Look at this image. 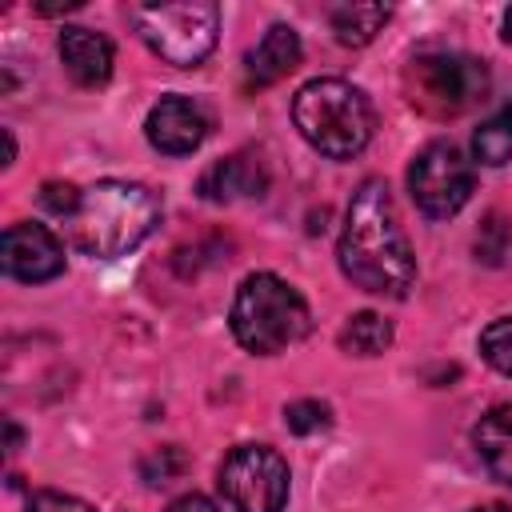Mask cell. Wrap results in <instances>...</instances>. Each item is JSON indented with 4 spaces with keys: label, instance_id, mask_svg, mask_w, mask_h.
Instances as JSON below:
<instances>
[{
    "label": "cell",
    "instance_id": "6da1fadb",
    "mask_svg": "<svg viewBox=\"0 0 512 512\" xmlns=\"http://www.w3.org/2000/svg\"><path fill=\"white\" fill-rule=\"evenodd\" d=\"M336 260H340V272L372 296L400 300L416 284V256L400 228V216H396V204L384 180L368 176L352 192L348 212H344V232L336 244Z\"/></svg>",
    "mask_w": 512,
    "mask_h": 512
},
{
    "label": "cell",
    "instance_id": "7a4b0ae2",
    "mask_svg": "<svg viewBox=\"0 0 512 512\" xmlns=\"http://www.w3.org/2000/svg\"><path fill=\"white\" fill-rule=\"evenodd\" d=\"M164 216L160 196L136 180H100L80 192L76 212L68 216L72 244L84 256H124L132 252Z\"/></svg>",
    "mask_w": 512,
    "mask_h": 512
},
{
    "label": "cell",
    "instance_id": "3957f363",
    "mask_svg": "<svg viewBox=\"0 0 512 512\" xmlns=\"http://www.w3.org/2000/svg\"><path fill=\"white\" fill-rule=\"evenodd\" d=\"M292 120H296L300 136L328 160L360 156L372 140V128H376L368 96L340 76L308 80L292 96Z\"/></svg>",
    "mask_w": 512,
    "mask_h": 512
},
{
    "label": "cell",
    "instance_id": "277c9868",
    "mask_svg": "<svg viewBox=\"0 0 512 512\" xmlns=\"http://www.w3.org/2000/svg\"><path fill=\"white\" fill-rule=\"evenodd\" d=\"M232 336L256 352V356H276L288 344H296L308 332V304L304 296L280 280L276 272H252L236 288L232 300Z\"/></svg>",
    "mask_w": 512,
    "mask_h": 512
},
{
    "label": "cell",
    "instance_id": "5b68a950",
    "mask_svg": "<svg viewBox=\"0 0 512 512\" xmlns=\"http://www.w3.org/2000/svg\"><path fill=\"white\" fill-rule=\"evenodd\" d=\"M132 28L140 40L168 64L176 68H196L208 60L216 48L220 32V8L212 0H192V4H136L128 8Z\"/></svg>",
    "mask_w": 512,
    "mask_h": 512
},
{
    "label": "cell",
    "instance_id": "8992f818",
    "mask_svg": "<svg viewBox=\"0 0 512 512\" xmlns=\"http://www.w3.org/2000/svg\"><path fill=\"white\" fill-rule=\"evenodd\" d=\"M412 108L428 116H460L488 96V68L464 52H424L404 72Z\"/></svg>",
    "mask_w": 512,
    "mask_h": 512
},
{
    "label": "cell",
    "instance_id": "52a82bcc",
    "mask_svg": "<svg viewBox=\"0 0 512 512\" xmlns=\"http://www.w3.org/2000/svg\"><path fill=\"white\" fill-rule=\"evenodd\" d=\"M216 484L236 512H284L288 504V464L268 444L232 448L220 464Z\"/></svg>",
    "mask_w": 512,
    "mask_h": 512
},
{
    "label": "cell",
    "instance_id": "ba28073f",
    "mask_svg": "<svg viewBox=\"0 0 512 512\" xmlns=\"http://www.w3.org/2000/svg\"><path fill=\"white\" fill-rule=\"evenodd\" d=\"M472 164L464 160V152L448 140H436L428 148L416 152V160L408 164V192L416 200V208L432 220H448L456 216L468 196H472Z\"/></svg>",
    "mask_w": 512,
    "mask_h": 512
},
{
    "label": "cell",
    "instance_id": "9c48e42d",
    "mask_svg": "<svg viewBox=\"0 0 512 512\" xmlns=\"http://www.w3.org/2000/svg\"><path fill=\"white\" fill-rule=\"evenodd\" d=\"M4 272L24 284H40L64 272V244L52 228L36 220H16L4 228Z\"/></svg>",
    "mask_w": 512,
    "mask_h": 512
},
{
    "label": "cell",
    "instance_id": "30bf717a",
    "mask_svg": "<svg viewBox=\"0 0 512 512\" xmlns=\"http://www.w3.org/2000/svg\"><path fill=\"white\" fill-rule=\"evenodd\" d=\"M212 120L192 96H160L144 120V136L164 156H188L204 144Z\"/></svg>",
    "mask_w": 512,
    "mask_h": 512
},
{
    "label": "cell",
    "instance_id": "8fae6325",
    "mask_svg": "<svg viewBox=\"0 0 512 512\" xmlns=\"http://www.w3.org/2000/svg\"><path fill=\"white\" fill-rule=\"evenodd\" d=\"M264 188H268V172H264L260 156H252V152H232L200 176V196L212 204L252 200V196H264Z\"/></svg>",
    "mask_w": 512,
    "mask_h": 512
},
{
    "label": "cell",
    "instance_id": "7c38bea8",
    "mask_svg": "<svg viewBox=\"0 0 512 512\" xmlns=\"http://www.w3.org/2000/svg\"><path fill=\"white\" fill-rule=\"evenodd\" d=\"M60 64L80 88H100L112 76V40L92 28H64L60 32Z\"/></svg>",
    "mask_w": 512,
    "mask_h": 512
},
{
    "label": "cell",
    "instance_id": "4fadbf2b",
    "mask_svg": "<svg viewBox=\"0 0 512 512\" xmlns=\"http://www.w3.org/2000/svg\"><path fill=\"white\" fill-rule=\"evenodd\" d=\"M304 48H300V36L288 28V24H272L260 44L248 52L244 60V72H248V88H268L276 80H284L296 64H300Z\"/></svg>",
    "mask_w": 512,
    "mask_h": 512
},
{
    "label": "cell",
    "instance_id": "5bb4252c",
    "mask_svg": "<svg viewBox=\"0 0 512 512\" xmlns=\"http://www.w3.org/2000/svg\"><path fill=\"white\" fill-rule=\"evenodd\" d=\"M472 444L492 480L512 488V404H496L472 428Z\"/></svg>",
    "mask_w": 512,
    "mask_h": 512
},
{
    "label": "cell",
    "instance_id": "9a60e30c",
    "mask_svg": "<svg viewBox=\"0 0 512 512\" xmlns=\"http://www.w3.org/2000/svg\"><path fill=\"white\" fill-rule=\"evenodd\" d=\"M388 8L384 4H344L332 12V32L344 48H364L384 24H388Z\"/></svg>",
    "mask_w": 512,
    "mask_h": 512
},
{
    "label": "cell",
    "instance_id": "2e32d148",
    "mask_svg": "<svg viewBox=\"0 0 512 512\" xmlns=\"http://www.w3.org/2000/svg\"><path fill=\"white\" fill-rule=\"evenodd\" d=\"M392 344V324L380 312H356L340 328V348L352 356H380Z\"/></svg>",
    "mask_w": 512,
    "mask_h": 512
},
{
    "label": "cell",
    "instance_id": "e0dca14e",
    "mask_svg": "<svg viewBox=\"0 0 512 512\" xmlns=\"http://www.w3.org/2000/svg\"><path fill=\"white\" fill-rule=\"evenodd\" d=\"M472 152L480 164H504L512 156V104L500 108L492 120H484L476 132H472Z\"/></svg>",
    "mask_w": 512,
    "mask_h": 512
},
{
    "label": "cell",
    "instance_id": "ac0fdd59",
    "mask_svg": "<svg viewBox=\"0 0 512 512\" xmlns=\"http://www.w3.org/2000/svg\"><path fill=\"white\" fill-rule=\"evenodd\" d=\"M480 356H484L496 372L512 376V316H500V320H492V324L480 332Z\"/></svg>",
    "mask_w": 512,
    "mask_h": 512
},
{
    "label": "cell",
    "instance_id": "d6986e66",
    "mask_svg": "<svg viewBox=\"0 0 512 512\" xmlns=\"http://www.w3.org/2000/svg\"><path fill=\"white\" fill-rule=\"evenodd\" d=\"M184 468H188V456L176 444H164V448H156V452H148L140 460V476L148 484H172V480L184 476Z\"/></svg>",
    "mask_w": 512,
    "mask_h": 512
},
{
    "label": "cell",
    "instance_id": "ffe728a7",
    "mask_svg": "<svg viewBox=\"0 0 512 512\" xmlns=\"http://www.w3.org/2000/svg\"><path fill=\"white\" fill-rule=\"evenodd\" d=\"M284 424L296 436H312V432L328 428L332 416H328V404H320V400H296V404L284 408Z\"/></svg>",
    "mask_w": 512,
    "mask_h": 512
},
{
    "label": "cell",
    "instance_id": "44dd1931",
    "mask_svg": "<svg viewBox=\"0 0 512 512\" xmlns=\"http://www.w3.org/2000/svg\"><path fill=\"white\" fill-rule=\"evenodd\" d=\"M508 252V224L500 212H488V220L480 224V236H476V256L484 264H500Z\"/></svg>",
    "mask_w": 512,
    "mask_h": 512
},
{
    "label": "cell",
    "instance_id": "7402d4cb",
    "mask_svg": "<svg viewBox=\"0 0 512 512\" xmlns=\"http://www.w3.org/2000/svg\"><path fill=\"white\" fill-rule=\"evenodd\" d=\"M40 204L48 208V212H56V216H72L76 212V204H80V188L76 184H60V180H48L44 188H40Z\"/></svg>",
    "mask_w": 512,
    "mask_h": 512
},
{
    "label": "cell",
    "instance_id": "603a6c76",
    "mask_svg": "<svg viewBox=\"0 0 512 512\" xmlns=\"http://www.w3.org/2000/svg\"><path fill=\"white\" fill-rule=\"evenodd\" d=\"M28 512H96V508H92V504H84L80 496H68V492L44 488V492H32Z\"/></svg>",
    "mask_w": 512,
    "mask_h": 512
},
{
    "label": "cell",
    "instance_id": "cb8c5ba5",
    "mask_svg": "<svg viewBox=\"0 0 512 512\" xmlns=\"http://www.w3.org/2000/svg\"><path fill=\"white\" fill-rule=\"evenodd\" d=\"M164 512H220V508H216L208 496H200V492H184V496H176Z\"/></svg>",
    "mask_w": 512,
    "mask_h": 512
},
{
    "label": "cell",
    "instance_id": "d4e9b609",
    "mask_svg": "<svg viewBox=\"0 0 512 512\" xmlns=\"http://www.w3.org/2000/svg\"><path fill=\"white\" fill-rule=\"evenodd\" d=\"M16 444H20V428L8 424V452H16Z\"/></svg>",
    "mask_w": 512,
    "mask_h": 512
},
{
    "label": "cell",
    "instance_id": "484cf974",
    "mask_svg": "<svg viewBox=\"0 0 512 512\" xmlns=\"http://www.w3.org/2000/svg\"><path fill=\"white\" fill-rule=\"evenodd\" d=\"M504 40H508V44H512V8H508V12H504Z\"/></svg>",
    "mask_w": 512,
    "mask_h": 512
},
{
    "label": "cell",
    "instance_id": "4316f807",
    "mask_svg": "<svg viewBox=\"0 0 512 512\" xmlns=\"http://www.w3.org/2000/svg\"><path fill=\"white\" fill-rule=\"evenodd\" d=\"M472 512H512V508H504V504H484V508H472Z\"/></svg>",
    "mask_w": 512,
    "mask_h": 512
}]
</instances>
